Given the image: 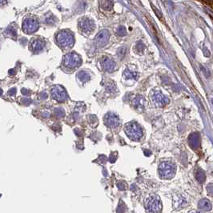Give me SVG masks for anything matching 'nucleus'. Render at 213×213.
Here are the masks:
<instances>
[{
    "label": "nucleus",
    "mask_w": 213,
    "mask_h": 213,
    "mask_svg": "<svg viewBox=\"0 0 213 213\" xmlns=\"http://www.w3.org/2000/svg\"><path fill=\"white\" fill-rule=\"evenodd\" d=\"M56 43L62 49H70L75 43L74 34L70 30H60L55 38Z\"/></svg>",
    "instance_id": "nucleus-1"
},
{
    "label": "nucleus",
    "mask_w": 213,
    "mask_h": 213,
    "mask_svg": "<svg viewBox=\"0 0 213 213\" xmlns=\"http://www.w3.org/2000/svg\"><path fill=\"white\" fill-rule=\"evenodd\" d=\"M82 63V59L78 54L70 52L66 55L63 59V64L67 69H75L79 67Z\"/></svg>",
    "instance_id": "nucleus-2"
},
{
    "label": "nucleus",
    "mask_w": 213,
    "mask_h": 213,
    "mask_svg": "<svg viewBox=\"0 0 213 213\" xmlns=\"http://www.w3.org/2000/svg\"><path fill=\"white\" fill-rule=\"evenodd\" d=\"M145 208L147 213H160L162 204L157 196H151L145 200Z\"/></svg>",
    "instance_id": "nucleus-3"
},
{
    "label": "nucleus",
    "mask_w": 213,
    "mask_h": 213,
    "mask_svg": "<svg viewBox=\"0 0 213 213\" xmlns=\"http://www.w3.org/2000/svg\"><path fill=\"white\" fill-rule=\"evenodd\" d=\"M159 172L163 179H171L175 173V165L171 162H164L160 165Z\"/></svg>",
    "instance_id": "nucleus-4"
},
{
    "label": "nucleus",
    "mask_w": 213,
    "mask_h": 213,
    "mask_svg": "<svg viewBox=\"0 0 213 213\" xmlns=\"http://www.w3.org/2000/svg\"><path fill=\"white\" fill-rule=\"evenodd\" d=\"M39 27L38 19L35 17H28L23 20V30L25 33L30 34L34 33Z\"/></svg>",
    "instance_id": "nucleus-5"
},
{
    "label": "nucleus",
    "mask_w": 213,
    "mask_h": 213,
    "mask_svg": "<svg viewBox=\"0 0 213 213\" xmlns=\"http://www.w3.org/2000/svg\"><path fill=\"white\" fill-rule=\"evenodd\" d=\"M126 132L129 138L133 139H139L142 135L141 128L135 123H131L126 125Z\"/></svg>",
    "instance_id": "nucleus-6"
},
{
    "label": "nucleus",
    "mask_w": 213,
    "mask_h": 213,
    "mask_svg": "<svg viewBox=\"0 0 213 213\" xmlns=\"http://www.w3.org/2000/svg\"><path fill=\"white\" fill-rule=\"evenodd\" d=\"M52 96L55 100L58 101L59 103H62L67 99V94L64 88L60 86H55L51 91Z\"/></svg>",
    "instance_id": "nucleus-7"
},
{
    "label": "nucleus",
    "mask_w": 213,
    "mask_h": 213,
    "mask_svg": "<svg viewBox=\"0 0 213 213\" xmlns=\"http://www.w3.org/2000/svg\"><path fill=\"white\" fill-rule=\"evenodd\" d=\"M79 28L84 33L91 32L95 29V23L89 18H81L79 21Z\"/></svg>",
    "instance_id": "nucleus-8"
},
{
    "label": "nucleus",
    "mask_w": 213,
    "mask_h": 213,
    "mask_svg": "<svg viewBox=\"0 0 213 213\" xmlns=\"http://www.w3.org/2000/svg\"><path fill=\"white\" fill-rule=\"evenodd\" d=\"M45 41L39 37H34L30 43V50L33 53H39L44 49Z\"/></svg>",
    "instance_id": "nucleus-9"
},
{
    "label": "nucleus",
    "mask_w": 213,
    "mask_h": 213,
    "mask_svg": "<svg viewBox=\"0 0 213 213\" xmlns=\"http://www.w3.org/2000/svg\"><path fill=\"white\" fill-rule=\"evenodd\" d=\"M109 40V32L107 30H101L95 39V43L97 48H103Z\"/></svg>",
    "instance_id": "nucleus-10"
},
{
    "label": "nucleus",
    "mask_w": 213,
    "mask_h": 213,
    "mask_svg": "<svg viewBox=\"0 0 213 213\" xmlns=\"http://www.w3.org/2000/svg\"><path fill=\"white\" fill-rule=\"evenodd\" d=\"M105 124L106 126L114 128L119 124V119L114 114H107L105 116Z\"/></svg>",
    "instance_id": "nucleus-11"
},
{
    "label": "nucleus",
    "mask_w": 213,
    "mask_h": 213,
    "mask_svg": "<svg viewBox=\"0 0 213 213\" xmlns=\"http://www.w3.org/2000/svg\"><path fill=\"white\" fill-rule=\"evenodd\" d=\"M102 67L106 71H112L114 70L115 67H116V64H115V62L111 59L108 57H104L102 61Z\"/></svg>",
    "instance_id": "nucleus-12"
},
{
    "label": "nucleus",
    "mask_w": 213,
    "mask_h": 213,
    "mask_svg": "<svg viewBox=\"0 0 213 213\" xmlns=\"http://www.w3.org/2000/svg\"><path fill=\"white\" fill-rule=\"evenodd\" d=\"M198 206H199V208L201 211H208L211 209V202L208 200H207V199H203V200H200Z\"/></svg>",
    "instance_id": "nucleus-13"
},
{
    "label": "nucleus",
    "mask_w": 213,
    "mask_h": 213,
    "mask_svg": "<svg viewBox=\"0 0 213 213\" xmlns=\"http://www.w3.org/2000/svg\"><path fill=\"white\" fill-rule=\"evenodd\" d=\"M77 77L83 83H85L90 79V75L88 72H86L84 70H81L77 74Z\"/></svg>",
    "instance_id": "nucleus-14"
},
{
    "label": "nucleus",
    "mask_w": 213,
    "mask_h": 213,
    "mask_svg": "<svg viewBox=\"0 0 213 213\" xmlns=\"http://www.w3.org/2000/svg\"><path fill=\"white\" fill-rule=\"evenodd\" d=\"M101 4V7L103 8L104 10H111V7H112V4L113 2H111V1H102L100 2Z\"/></svg>",
    "instance_id": "nucleus-15"
},
{
    "label": "nucleus",
    "mask_w": 213,
    "mask_h": 213,
    "mask_svg": "<svg viewBox=\"0 0 213 213\" xmlns=\"http://www.w3.org/2000/svg\"><path fill=\"white\" fill-rule=\"evenodd\" d=\"M55 22H56V18L52 15H50L49 16H48V17L45 19V20H44V23H45L46 24L48 25L55 24Z\"/></svg>",
    "instance_id": "nucleus-16"
},
{
    "label": "nucleus",
    "mask_w": 213,
    "mask_h": 213,
    "mask_svg": "<svg viewBox=\"0 0 213 213\" xmlns=\"http://www.w3.org/2000/svg\"><path fill=\"white\" fill-rule=\"evenodd\" d=\"M55 115L57 118H63L65 115V111L63 108L59 107V108H57L55 110Z\"/></svg>",
    "instance_id": "nucleus-17"
},
{
    "label": "nucleus",
    "mask_w": 213,
    "mask_h": 213,
    "mask_svg": "<svg viewBox=\"0 0 213 213\" xmlns=\"http://www.w3.org/2000/svg\"><path fill=\"white\" fill-rule=\"evenodd\" d=\"M196 178H197V179L200 181V183H204V180H205V175H204V174L203 173V172H200V171H199L197 173Z\"/></svg>",
    "instance_id": "nucleus-18"
},
{
    "label": "nucleus",
    "mask_w": 213,
    "mask_h": 213,
    "mask_svg": "<svg viewBox=\"0 0 213 213\" xmlns=\"http://www.w3.org/2000/svg\"><path fill=\"white\" fill-rule=\"evenodd\" d=\"M207 192L208 195L213 196V184H208L207 187Z\"/></svg>",
    "instance_id": "nucleus-19"
},
{
    "label": "nucleus",
    "mask_w": 213,
    "mask_h": 213,
    "mask_svg": "<svg viewBox=\"0 0 213 213\" xmlns=\"http://www.w3.org/2000/svg\"><path fill=\"white\" fill-rule=\"evenodd\" d=\"M152 8H153V10H154L155 13H156V15H157V16H158V17L160 18V19H162V16L160 15V11H159L158 10H157V8H155V7H154V6H152Z\"/></svg>",
    "instance_id": "nucleus-20"
},
{
    "label": "nucleus",
    "mask_w": 213,
    "mask_h": 213,
    "mask_svg": "<svg viewBox=\"0 0 213 213\" xmlns=\"http://www.w3.org/2000/svg\"><path fill=\"white\" fill-rule=\"evenodd\" d=\"M15 93H16V91H15V88H13V89H11V90H10L9 92H8V94H9L10 95H14Z\"/></svg>",
    "instance_id": "nucleus-21"
},
{
    "label": "nucleus",
    "mask_w": 213,
    "mask_h": 213,
    "mask_svg": "<svg viewBox=\"0 0 213 213\" xmlns=\"http://www.w3.org/2000/svg\"><path fill=\"white\" fill-rule=\"evenodd\" d=\"M22 93L25 94V95H27V93H29V91H27V90H23V91H22Z\"/></svg>",
    "instance_id": "nucleus-22"
},
{
    "label": "nucleus",
    "mask_w": 213,
    "mask_h": 213,
    "mask_svg": "<svg viewBox=\"0 0 213 213\" xmlns=\"http://www.w3.org/2000/svg\"><path fill=\"white\" fill-rule=\"evenodd\" d=\"M7 2H4V1H0V4H6Z\"/></svg>",
    "instance_id": "nucleus-23"
},
{
    "label": "nucleus",
    "mask_w": 213,
    "mask_h": 213,
    "mask_svg": "<svg viewBox=\"0 0 213 213\" xmlns=\"http://www.w3.org/2000/svg\"><path fill=\"white\" fill-rule=\"evenodd\" d=\"M189 213H200V212H198V211H192Z\"/></svg>",
    "instance_id": "nucleus-24"
},
{
    "label": "nucleus",
    "mask_w": 213,
    "mask_h": 213,
    "mask_svg": "<svg viewBox=\"0 0 213 213\" xmlns=\"http://www.w3.org/2000/svg\"><path fill=\"white\" fill-rule=\"evenodd\" d=\"M2 91L1 89H0V95H1V94H2Z\"/></svg>",
    "instance_id": "nucleus-25"
}]
</instances>
